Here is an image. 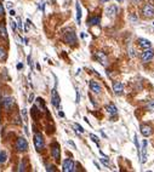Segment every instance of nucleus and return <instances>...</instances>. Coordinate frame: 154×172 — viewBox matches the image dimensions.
I'll use <instances>...</instances> for the list:
<instances>
[{
  "mask_svg": "<svg viewBox=\"0 0 154 172\" xmlns=\"http://www.w3.org/2000/svg\"><path fill=\"white\" fill-rule=\"evenodd\" d=\"M44 145H45V142H44V137L40 132H35L34 135V147L37 149V152H42L44 149Z\"/></svg>",
  "mask_w": 154,
  "mask_h": 172,
  "instance_id": "nucleus-1",
  "label": "nucleus"
},
{
  "mask_svg": "<svg viewBox=\"0 0 154 172\" xmlns=\"http://www.w3.org/2000/svg\"><path fill=\"white\" fill-rule=\"evenodd\" d=\"M153 58H154V51L151 47L143 50V52H142V55H141V59H142L143 63H149Z\"/></svg>",
  "mask_w": 154,
  "mask_h": 172,
  "instance_id": "nucleus-2",
  "label": "nucleus"
},
{
  "mask_svg": "<svg viewBox=\"0 0 154 172\" xmlns=\"http://www.w3.org/2000/svg\"><path fill=\"white\" fill-rule=\"evenodd\" d=\"M142 15L147 18H151L154 16V5L152 4H144L142 7Z\"/></svg>",
  "mask_w": 154,
  "mask_h": 172,
  "instance_id": "nucleus-3",
  "label": "nucleus"
},
{
  "mask_svg": "<svg viewBox=\"0 0 154 172\" xmlns=\"http://www.w3.org/2000/svg\"><path fill=\"white\" fill-rule=\"evenodd\" d=\"M16 149L18 152H26V150H28V142L23 137H20L17 140V142H16Z\"/></svg>",
  "mask_w": 154,
  "mask_h": 172,
  "instance_id": "nucleus-4",
  "label": "nucleus"
},
{
  "mask_svg": "<svg viewBox=\"0 0 154 172\" xmlns=\"http://www.w3.org/2000/svg\"><path fill=\"white\" fill-rule=\"evenodd\" d=\"M51 154H52V158L58 162L61 159V149H59V144L57 142H54L51 145Z\"/></svg>",
  "mask_w": 154,
  "mask_h": 172,
  "instance_id": "nucleus-5",
  "label": "nucleus"
},
{
  "mask_svg": "<svg viewBox=\"0 0 154 172\" xmlns=\"http://www.w3.org/2000/svg\"><path fill=\"white\" fill-rule=\"evenodd\" d=\"M64 41L67 44H69V45H74V44L77 43V35H75V33L74 32H67L66 34H64Z\"/></svg>",
  "mask_w": 154,
  "mask_h": 172,
  "instance_id": "nucleus-6",
  "label": "nucleus"
},
{
  "mask_svg": "<svg viewBox=\"0 0 154 172\" xmlns=\"http://www.w3.org/2000/svg\"><path fill=\"white\" fill-rule=\"evenodd\" d=\"M63 172H73L74 171V161L72 159H66L63 161Z\"/></svg>",
  "mask_w": 154,
  "mask_h": 172,
  "instance_id": "nucleus-7",
  "label": "nucleus"
},
{
  "mask_svg": "<svg viewBox=\"0 0 154 172\" xmlns=\"http://www.w3.org/2000/svg\"><path fill=\"white\" fill-rule=\"evenodd\" d=\"M141 133L143 137H149L153 135V127L149 125H141Z\"/></svg>",
  "mask_w": 154,
  "mask_h": 172,
  "instance_id": "nucleus-8",
  "label": "nucleus"
},
{
  "mask_svg": "<svg viewBox=\"0 0 154 172\" xmlns=\"http://www.w3.org/2000/svg\"><path fill=\"white\" fill-rule=\"evenodd\" d=\"M1 104H2V108H4V109L9 110V109L15 104V101L12 97H4L2 101H1Z\"/></svg>",
  "mask_w": 154,
  "mask_h": 172,
  "instance_id": "nucleus-9",
  "label": "nucleus"
},
{
  "mask_svg": "<svg viewBox=\"0 0 154 172\" xmlns=\"http://www.w3.org/2000/svg\"><path fill=\"white\" fill-rule=\"evenodd\" d=\"M113 91L115 95H121L124 92V85L120 83V81H114L113 83Z\"/></svg>",
  "mask_w": 154,
  "mask_h": 172,
  "instance_id": "nucleus-10",
  "label": "nucleus"
},
{
  "mask_svg": "<svg viewBox=\"0 0 154 172\" xmlns=\"http://www.w3.org/2000/svg\"><path fill=\"white\" fill-rule=\"evenodd\" d=\"M137 45H139V47L142 49V50H146V49H149L151 46H152V44L149 40H147V39H143V38H140L139 40H137Z\"/></svg>",
  "mask_w": 154,
  "mask_h": 172,
  "instance_id": "nucleus-11",
  "label": "nucleus"
},
{
  "mask_svg": "<svg viewBox=\"0 0 154 172\" xmlns=\"http://www.w3.org/2000/svg\"><path fill=\"white\" fill-rule=\"evenodd\" d=\"M89 85H90V88H91V91L92 92H95V93H101V91H102V87L101 85L96 83V81H94V80H91L90 83H89Z\"/></svg>",
  "mask_w": 154,
  "mask_h": 172,
  "instance_id": "nucleus-12",
  "label": "nucleus"
},
{
  "mask_svg": "<svg viewBox=\"0 0 154 172\" xmlns=\"http://www.w3.org/2000/svg\"><path fill=\"white\" fill-rule=\"evenodd\" d=\"M118 14V7H117V5H111L107 10H106V15L108 16V17H115V15Z\"/></svg>",
  "mask_w": 154,
  "mask_h": 172,
  "instance_id": "nucleus-13",
  "label": "nucleus"
},
{
  "mask_svg": "<svg viewBox=\"0 0 154 172\" xmlns=\"http://www.w3.org/2000/svg\"><path fill=\"white\" fill-rule=\"evenodd\" d=\"M95 58L97 59V61H99L103 66H107V56L103 54V52H96V55H95Z\"/></svg>",
  "mask_w": 154,
  "mask_h": 172,
  "instance_id": "nucleus-14",
  "label": "nucleus"
},
{
  "mask_svg": "<svg viewBox=\"0 0 154 172\" xmlns=\"http://www.w3.org/2000/svg\"><path fill=\"white\" fill-rule=\"evenodd\" d=\"M0 38L2 40H7V30H6V27H5V22L0 23Z\"/></svg>",
  "mask_w": 154,
  "mask_h": 172,
  "instance_id": "nucleus-15",
  "label": "nucleus"
},
{
  "mask_svg": "<svg viewBox=\"0 0 154 172\" xmlns=\"http://www.w3.org/2000/svg\"><path fill=\"white\" fill-rule=\"evenodd\" d=\"M51 101H52V104L55 105V107H59V96H58V93H57L56 88H54L52 90V98H51Z\"/></svg>",
  "mask_w": 154,
  "mask_h": 172,
  "instance_id": "nucleus-16",
  "label": "nucleus"
},
{
  "mask_svg": "<svg viewBox=\"0 0 154 172\" xmlns=\"http://www.w3.org/2000/svg\"><path fill=\"white\" fill-rule=\"evenodd\" d=\"M146 161H147V141L144 140L142 143V160H141V162L144 164Z\"/></svg>",
  "mask_w": 154,
  "mask_h": 172,
  "instance_id": "nucleus-17",
  "label": "nucleus"
},
{
  "mask_svg": "<svg viewBox=\"0 0 154 172\" xmlns=\"http://www.w3.org/2000/svg\"><path fill=\"white\" fill-rule=\"evenodd\" d=\"M106 110L109 115H117L118 113V109L114 104H109V105H106Z\"/></svg>",
  "mask_w": 154,
  "mask_h": 172,
  "instance_id": "nucleus-18",
  "label": "nucleus"
},
{
  "mask_svg": "<svg viewBox=\"0 0 154 172\" xmlns=\"http://www.w3.org/2000/svg\"><path fill=\"white\" fill-rule=\"evenodd\" d=\"M99 22H101V17H98V16L91 17V18L89 19V24H90V26H97V24H99Z\"/></svg>",
  "mask_w": 154,
  "mask_h": 172,
  "instance_id": "nucleus-19",
  "label": "nucleus"
},
{
  "mask_svg": "<svg viewBox=\"0 0 154 172\" xmlns=\"http://www.w3.org/2000/svg\"><path fill=\"white\" fill-rule=\"evenodd\" d=\"M80 19H81V9H80V4L77 2V22H78V24H80Z\"/></svg>",
  "mask_w": 154,
  "mask_h": 172,
  "instance_id": "nucleus-20",
  "label": "nucleus"
},
{
  "mask_svg": "<svg viewBox=\"0 0 154 172\" xmlns=\"http://www.w3.org/2000/svg\"><path fill=\"white\" fill-rule=\"evenodd\" d=\"M32 115H33V118H34V119H38V118H39V115H40V110H39V108H38L37 105H34V107L32 108Z\"/></svg>",
  "mask_w": 154,
  "mask_h": 172,
  "instance_id": "nucleus-21",
  "label": "nucleus"
},
{
  "mask_svg": "<svg viewBox=\"0 0 154 172\" xmlns=\"http://www.w3.org/2000/svg\"><path fill=\"white\" fill-rule=\"evenodd\" d=\"M6 57H7V52H6V50L2 49V47H0V61H1V62L6 61Z\"/></svg>",
  "mask_w": 154,
  "mask_h": 172,
  "instance_id": "nucleus-22",
  "label": "nucleus"
},
{
  "mask_svg": "<svg viewBox=\"0 0 154 172\" xmlns=\"http://www.w3.org/2000/svg\"><path fill=\"white\" fill-rule=\"evenodd\" d=\"M6 160H7V154H6V152H0V162L4 164Z\"/></svg>",
  "mask_w": 154,
  "mask_h": 172,
  "instance_id": "nucleus-23",
  "label": "nucleus"
},
{
  "mask_svg": "<svg viewBox=\"0 0 154 172\" xmlns=\"http://www.w3.org/2000/svg\"><path fill=\"white\" fill-rule=\"evenodd\" d=\"M147 109L151 110V112H154V100L148 102V104H147Z\"/></svg>",
  "mask_w": 154,
  "mask_h": 172,
  "instance_id": "nucleus-24",
  "label": "nucleus"
},
{
  "mask_svg": "<svg viewBox=\"0 0 154 172\" xmlns=\"http://www.w3.org/2000/svg\"><path fill=\"white\" fill-rule=\"evenodd\" d=\"M101 160V162L104 165V166H107V167H109L111 166V162H109V160L107 158H102V159H99Z\"/></svg>",
  "mask_w": 154,
  "mask_h": 172,
  "instance_id": "nucleus-25",
  "label": "nucleus"
},
{
  "mask_svg": "<svg viewBox=\"0 0 154 172\" xmlns=\"http://www.w3.org/2000/svg\"><path fill=\"white\" fill-rule=\"evenodd\" d=\"M37 102H38V104L42 108V110H46V107H45V103H44L42 98H37Z\"/></svg>",
  "mask_w": 154,
  "mask_h": 172,
  "instance_id": "nucleus-26",
  "label": "nucleus"
},
{
  "mask_svg": "<svg viewBox=\"0 0 154 172\" xmlns=\"http://www.w3.org/2000/svg\"><path fill=\"white\" fill-rule=\"evenodd\" d=\"M90 138H91V140H92V141H94L95 143L97 144V145L99 144V141H98V137H97V136H95L94 133H91V135H90Z\"/></svg>",
  "mask_w": 154,
  "mask_h": 172,
  "instance_id": "nucleus-27",
  "label": "nucleus"
},
{
  "mask_svg": "<svg viewBox=\"0 0 154 172\" xmlns=\"http://www.w3.org/2000/svg\"><path fill=\"white\" fill-rule=\"evenodd\" d=\"M74 129H77V131L80 132V133H84V129H83L79 124H74Z\"/></svg>",
  "mask_w": 154,
  "mask_h": 172,
  "instance_id": "nucleus-28",
  "label": "nucleus"
},
{
  "mask_svg": "<svg viewBox=\"0 0 154 172\" xmlns=\"http://www.w3.org/2000/svg\"><path fill=\"white\" fill-rule=\"evenodd\" d=\"M17 27L20 29V32H22V22H21V18L17 17Z\"/></svg>",
  "mask_w": 154,
  "mask_h": 172,
  "instance_id": "nucleus-29",
  "label": "nucleus"
},
{
  "mask_svg": "<svg viewBox=\"0 0 154 172\" xmlns=\"http://www.w3.org/2000/svg\"><path fill=\"white\" fill-rule=\"evenodd\" d=\"M46 171H56V167L55 166H47L46 167Z\"/></svg>",
  "mask_w": 154,
  "mask_h": 172,
  "instance_id": "nucleus-30",
  "label": "nucleus"
},
{
  "mask_svg": "<svg viewBox=\"0 0 154 172\" xmlns=\"http://www.w3.org/2000/svg\"><path fill=\"white\" fill-rule=\"evenodd\" d=\"M22 115H23V119L27 120V109H22Z\"/></svg>",
  "mask_w": 154,
  "mask_h": 172,
  "instance_id": "nucleus-31",
  "label": "nucleus"
},
{
  "mask_svg": "<svg viewBox=\"0 0 154 172\" xmlns=\"http://www.w3.org/2000/svg\"><path fill=\"white\" fill-rule=\"evenodd\" d=\"M4 14H5V11H4V6H2V4L0 2V16H2Z\"/></svg>",
  "mask_w": 154,
  "mask_h": 172,
  "instance_id": "nucleus-32",
  "label": "nucleus"
},
{
  "mask_svg": "<svg viewBox=\"0 0 154 172\" xmlns=\"http://www.w3.org/2000/svg\"><path fill=\"white\" fill-rule=\"evenodd\" d=\"M10 23H11V26H12V29L16 32V23H15V22H10Z\"/></svg>",
  "mask_w": 154,
  "mask_h": 172,
  "instance_id": "nucleus-33",
  "label": "nucleus"
},
{
  "mask_svg": "<svg viewBox=\"0 0 154 172\" xmlns=\"http://www.w3.org/2000/svg\"><path fill=\"white\" fill-rule=\"evenodd\" d=\"M33 98H34V96L30 95V96H29V102H33Z\"/></svg>",
  "mask_w": 154,
  "mask_h": 172,
  "instance_id": "nucleus-34",
  "label": "nucleus"
},
{
  "mask_svg": "<svg viewBox=\"0 0 154 172\" xmlns=\"http://www.w3.org/2000/svg\"><path fill=\"white\" fill-rule=\"evenodd\" d=\"M131 1H132L134 4H139V2H140L141 0H131Z\"/></svg>",
  "mask_w": 154,
  "mask_h": 172,
  "instance_id": "nucleus-35",
  "label": "nucleus"
},
{
  "mask_svg": "<svg viewBox=\"0 0 154 172\" xmlns=\"http://www.w3.org/2000/svg\"><path fill=\"white\" fill-rule=\"evenodd\" d=\"M10 15H11V16H15V15H16V12H15L14 10H11V11H10Z\"/></svg>",
  "mask_w": 154,
  "mask_h": 172,
  "instance_id": "nucleus-36",
  "label": "nucleus"
},
{
  "mask_svg": "<svg viewBox=\"0 0 154 172\" xmlns=\"http://www.w3.org/2000/svg\"><path fill=\"white\" fill-rule=\"evenodd\" d=\"M7 6H9V7H11V6H12V2H11V1H9V2H7Z\"/></svg>",
  "mask_w": 154,
  "mask_h": 172,
  "instance_id": "nucleus-37",
  "label": "nucleus"
},
{
  "mask_svg": "<svg viewBox=\"0 0 154 172\" xmlns=\"http://www.w3.org/2000/svg\"><path fill=\"white\" fill-rule=\"evenodd\" d=\"M22 67H23V66H22V64H21V63H20V64H18V66H17V68H18V69H22Z\"/></svg>",
  "mask_w": 154,
  "mask_h": 172,
  "instance_id": "nucleus-38",
  "label": "nucleus"
},
{
  "mask_svg": "<svg viewBox=\"0 0 154 172\" xmlns=\"http://www.w3.org/2000/svg\"><path fill=\"white\" fill-rule=\"evenodd\" d=\"M24 132L28 135V129H27V126H24Z\"/></svg>",
  "mask_w": 154,
  "mask_h": 172,
  "instance_id": "nucleus-39",
  "label": "nucleus"
},
{
  "mask_svg": "<svg viewBox=\"0 0 154 172\" xmlns=\"http://www.w3.org/2000/svg\"><path fill=\"white\" fill-rule=\"evenodd\" d=\"M101 2H108V1H111V0H99Z\"/></svg>",
  "mask_w": 154,
  "mask_h": 172,
  "instance_id": "nucleus-40",
  "label": "nucleus"
},
{
  "mask_svg": "<svg viewBox=\"0 0 154 172\" xmlns=\"http://www.w3.org/2000/svg\"><path fill=\"white\" fill-rule=\"evenodd\" d=\"M117 1H118V2H123L124 0H117Z\"/></svg>",
  "mask_w": 154,
  "mask_h": 172,
  "instance_id": "nucleus-41",
  "label": "nucleus"
}]
</instances>
